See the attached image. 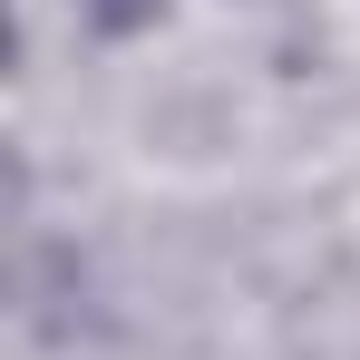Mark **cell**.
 Wrapping results in <instances>:
<instances>
[]
</instances>
